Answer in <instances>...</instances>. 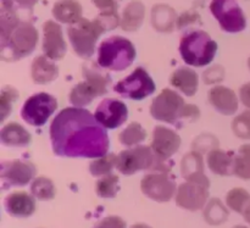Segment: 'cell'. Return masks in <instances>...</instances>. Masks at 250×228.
Instances as JSON below:
<instances>
[{
	"mask_svg": "<svg viewBox=\"0 0 250 228\" xmlns=\"http://www.w3.org/2000/svg\"><path fill=\"white\" fill-rule=\"evenodd\" d=\"M105 129L88 110L76 106L61 110L50 126L53 151L65 158L106 155L110 142Z\"/></svg>",
	"mask_w": 250,
	"mask_h": 228,
	"instance_id": "obj_1",
	"label": "cell"
},
{
	"mask_svg": "<svg viewBox=\"0 0 250 228\" xmlns=\"http://www.w3.org/2000/svg\"><path fill=\"white\" fill-rule=\"evenodd\" d=\"M38 43L36 27L17 17L12 0H1L0 55L4 61H17L33 53Z\"/></svg>",
	"mask_w": 250,
	"mask_h": 228,
	"instance_id": "obj_2",
	"label": "cell"
},
{
	"mask_svg": "<svg viewBox=\"0 0 250 228\" xmlns=\"http://www.w3.org/2000/svg\"><path fill=\"white\" fill-rule=\"evenodd\" d=\"M150 114L155 120L166 124H178L181 120L194 121L200 111L192 104H186L183 98L171 89H164L154 98L150 106Z\"/></svg>",
	"mask_w": 250,
	"mask_h": 228,
	"instance_id": "obj_3",
	"label": "cell"
},
{
	"mask_svg": "<svg viewBox=\"0 0 250 228\" xmlns=\"http://www.w3.org/2000/svg\"><path fill=\"white\" fill-rule=\"evenodd\" d=\"M217 44L204 31H193L185 34L181 39L180 53L187 65L203 67L214 60Z\"/></svg>",
	"mask_w": 250,
	"mask_h": 228,
	"instance_id": "obj_4",
	"label": "cell"
},
{
	"mask_svg": "<svg viewBox=\"0 0 250 228\" xmlns=\"http://www.w3.org/2000/svg\"><path fill=\"white\" fill-rule=\"evenodd\" d=\"M136 59V49L128 41L120 36L105 39L98 50V63L100 67L111 71H124Z\"/></svg>",
	"mask_w": 250,
	"mask_h": 228,
	"instance_id": "obj_5",
	"label": "cell"
},
{
	"mask_svg": "<svg viewBox=\"0 0 250 228\" xmlns=\"http://www.w3.org/2000/svg\"><path fill=\"white\" fill-rule=\"evenodd\" d=\"M83 77L84 82L73 87L68 95V100L76 107L90 104L97 97L106 94L109 84L111 83L109 76L100 72L94 65L83 66Z\"/></svg>",
	"mask_w": 250,
	"mask_h": 228,
	"instance_id": "obj_6",
	"label": "cell"
},
{
	"mask_svg": "<svg viewBox=\"0 0 250 228\" xmlns=\"http://www.w3.org/2000/svg\"><path fill=\"white\" fill-rule=\"evenodd\" d=\"M103 33H105L104 29L95 19L93 21L81 19L77 23L71 24L67 28V36L73 50L83 59H89L93 56L98 38Z\"/></svg>",
	"mask_w": 250,
	"mask_h": 228,
	"instance_id": "obj_7",
	"label": "cell"
},
{
	"mask_svg": "<svg viewBox=\"0 0 250 228\" xmlns=\"http://www.w3.org/2000/svg\"><path fill=\"white\" fill-rule=\"evenodd\" d=\"M210 10L225 32L238 33L246 29V16L237 0H212Z\"/></svg>",
	"mask_w": 250,
	"mask_h": 228,
	"instance_id": "obj_8",
	"label": "cell"
},
{
	"mask_svg": "<svg viewBox=\"0 0 250 228\" xmlns=\"http://www.w3.org/2000/svg\"><path fill=\"white\" fill-rule=\"evenodd\" d=\"M58 109V102L48 93H37L26 100L21 110V116L27 124L34 127L45 124L49 117Z\"/></svg>",
	"mask_w": 250,
	"mask_h": 228,
	"instance_id": "obj_9",
	"label": "cell"
},
{
	"mask_svg": "<svg viewBox=\"0 0 250 228\" xmlns=\"http://www.w3.org/2000/svg\"><path fill=\"white\" fill-rule=\"evenodd\" d=\"M155 83L144 68L138 67L114 87L115 92L132 100H143L155 92Z\"/></svg>",
	"mask_w": 250,
	"mask_h": 228,
	"instance_id": "obj_10",
	"label": "cell"
},
{
	"mask_svg": "<svg viewBox=\"0 0 250 228\" xmlns=\"http://www.w3.org/2000/svg\"><path fill=\"white\" fill-rule=\"evenodd\" d=\"M156 155L151 146L138 145L136 148L124 150L117 155L116 167L121 173L131 176L138 171L153 170Z\"/></svg>",
	"mask_w": 250,
	"mask_h": 228,
	"instance_id": "obj_11",
	"label": "cell"
},
{
	"mask_svg": "<svg viewBox=\"0 0 250 228\" xmlns=\"http://www.w3.org/2000/svg\"><path fill=\"white\" fill-rule=\"evenodd\" d=\"M141 188L144 195L159 203L170 202L176 193V183L166 172H153L144 176Z\"/></svg>",
	"mask_w": 250,
	"mask_h": 228,
	"instance_id": "obj_12",
	"label": "cell"
},
{
	"mask_svg": "<svg viewBox=\"0 0 250 228\" xmlns=\"http://www.w3.org/2000/svg\"><path fill=\"white\" fill-rule=\"evenodd\" d=\"M36 166L29 161L14 160L1 164L2 188L23 187L28 185L36 176Z\"/></svg>",
	"mask_w": 250,
	"mask_h": 228,
	"instance_id": "obj_13",
	"label": "cell"
},
{
	"mask_svg": "<svg viewBox=\"0 0 250 228\" xmlns=\"http://www.w3.org/2000/svg\"><path fill=\"white\" fill-rule=\"evenodd\" d=\"M94 116L104 128L115 129L127 121L128 109L126 104L120 100L105 99L97 107Z\"/></svg>",
	"mask_w": 250,
	"mask_h": 228,
	"instance_id": "obj_14",
	"label": "cell"
},
{
	"mask_svg": "<svg viewBox=\"0 0 250 228\" xmlns=\"http://www.w3.org/2000/svg\"><path fill=\"white\" fill-rule=\"evenodd\" d=\"M209 198V188L194 182L183 183L178 187L176 193V203L182 209L200 210L205 207Z\"/></svg>",
	"mask_w": 250,
	"mask_h": 228,
	"instance_id": "obj_15",
	"label": "cell"
},
{
	"mask_svg": "<svg viewBox=\"0 0 250 228\" xmlns=\"http://www.w3.org/2000/svg\"><path fill=\"white\" fill-rule=\"evenodd\" d=\"M181 146V138L175 131L163 126H156L153 131L151 149L156 156L168 160Z\"/></svg>",
	"mask_w": 250,
	"mask_h": 228,
	"instance_id": "obj_16",
	"label": "cell"
},
{
	"mask_svg": "<svg viewBox=\"0 0 250 228\" xmlns=\"http://www.w3.org/2000/svg\"><path fill=\"white\" fill-rule=\"evenodd\" d=\"M43 51L51 60H61L66 54V43L62 29L56 22L46 21L43 24Z\"/></svg>",
	"mask_w": 250,
	"mask_h": 228,
	"instance_id": "obj_17",
	"label": "cell"
},
{
	"mask_svg": "<svg viewBox=\"0 0 250 228\" xmlns=\"http://www.w3.org/2000/svg\"><path fill=\"white\" fill-rule=\"evenodd\" d=\"M181 171L182 176L187 182L199 183V185L210 187L209 178L204 173V164L203 156L199 151H190L187 155L183 156L181 163Z\"/></svg>",
	"mask_w": 250,
	"mask_h": 228,
	"instance_id": "obj_18",
	"label": "cell"
},
{
	"mask_svg": "<svg viewBox=\"0 0 250 228\" xmlns=\"http://www.w3.org/2000/svg\"><path fill=\"white\" fill-rule=\"evenodd\" d=\"M209 102L215 110L222 115L231 116L238 110V98L232 89L217 85L210 89Z\"/></svg>",
	"mask_w": 250,
	"mask_h": 228,
	"instance_id": "obj_19",
	"label": "cell"
},
{
	"mask_svg": "<svg viewBox=\"0 0 250 228\" xmlns=\"http://www.w3.org/2000/svg\"><path fill=\"white\" fill-rule=\"evenodd\" d=\"M5 209L14 217H29L36 210V202L28 193L15 192L5 199Z\"/></svg>",
	"mask_w": 250,
	"mask_h": 228,
	"instance_id": "obj_20",
	"label": "cell"
},
{
	"mask_svg": "<svg viewBox=\"0 0 250 228\" xmlns=\"http://www.w3.org/2000/svg\"><path fill=\"white\" fill-rule=\"evenodd\" d=\"M171 84L187 97H193L198 92L199 77L195 71L189 67H180L172 73L170 80Z\"/></svg>",
	"mask_w": 250,
	"mask_h": 228,
	"instance_id": "obj_21",
	"label": "cell"
},
{
	"mask_svg": "<svg viewBox=\"0 0 250 228\" xmlns=\"http://www.w3.org/2000/svg\"><path fill=\"white\" fill-rule=\"evenodd\" d=\"M208 166L211 172L219 176H229L234 173V155L232 153L214 148L208 154Z\"/></svg>",
	"mask_w": 250,
	"mask_h": 228,
	"instance_id": "obj_22",
	"label": "cell"
},
{
	"mask_svg": "<svg viewBox=\"0 0 250 228\" xmlns=\"http://www.w3.org/2000/svg\"><path fill=\"white\" fill-rule=\"evenodd\" d=\"M53 16L61 23L75 24L82 17V5L77 0H58L54 4Z\"/></svg>",
	"mask_w": 250,
	"mask_h": 228,
	"instance_id": "obj_23",
	"label": "cell"
},
{
	"mask_svg": "<svg viewBox=\"0 0 250 228\" xmlns=\"http://www.w3.org/2000/svg\"><path fill=\"white\" fill-rule=\"evenodd\" d=\"M32 80L38 84L53 82L59 76V68L48 56H37L32 62Z\"/></svg>",
	"mask_w": 250,
	"mask_h": 228,
	"instance_id": "obj_24",
	"label": "cell"
},
{
	"mask_svg": "<svg viewBox=\"0 0 250 228\" xmlns=\"http://www.w3.org/2000/svg\"><path fill=\"white\" fill-rule=\"evenodd\" d=\"M0 141L6 146L22 148L31 143L32 137L21 124H16V122H10L1 128Z\"/></svg>",
	"mask_w": 250,
	"mask_h": 228,
	"instance_id": "obj_25",
	"label": "cell"
},
{
	"mask_svg": "<svg viewBox=\"0 0 250 228\" xmlns=\"http://www.w3.org/2000/svg\"><path fill=\"white\" fill-rule=\"evenodd\" d=\"M146 15V7L139 0H133L125 7L121 17V28L127 32H134L142 26Z\"/></svg>",
	"mask_w": 250,
	"mask_h": 228,
	"instance_id": "obj_26",
	"label": "cell"
},
{
	"mask_svg": "<svg viewBox=\"0 0 250 228\" xmlns=\"http://www.w3.org/2000/svg\"><path fill=\"white\" fill-rule=\"evenodd\" d=\"M151 23L160 32H171L175 28L176 12L168 5H155L151 10Z\"/></svg>",
	"mask_w": 250,
	"mask_h": 228,
	"instance_id": "obj_27",
	"label": "cell"
},
{
	"mask_svg": "<svg viewBox=\"0 0 250 228\" xmlns=\"http://www.w3.org/2000/svg\"><path fill=\"white\" fill-rule=\"evenodd\" d=\"M204 219L210 225H221L229 219V211L220 199H212L208 203L204 210Z\"/></svg>",
	"mask_w": 250,
	"mask_h": 228,
	"instance_id": "obj_28",
	"label": "cell"
},
{
	"mask_svg": "<svg viewBox=\"0 0 250 228\" xmlns=\"http://www.w3.org/2000/svg\"><path fill=\"white\" fill-rule=\"evenodd\" d=\"M146 138V132L141 124L138 122H132L131 124L126 127L124 131L120 133V142L126 146H133L138 145L144 139Z\"/></svg>",
	"mask_w": 250,
	"mask_h": 228,
	"instance_id": "obj_29",
	"label": "cell"
},
{
	"mask_svg": "<svg viewBox=\"0 0 250 228\" xmlns=\"http://www.w3.org/2000/svg\"><path fill=\"white\" fill-rule=\"evenodd\" d=\"M234 175L242 180H250V144H244L234 155Z\"/></svg>",
	"mask_w": 250,
	"mask_h": 228,
	"instance_id": "obj_30",
	"label": "cell"
},
{
	"mask_svg": "<svg viewBox=\"0 0 250 228\" xmlns=\"http://www.w3.org/2000/svg\"><path fill=\"white\" fill-rule=\"evenodd\" d=\"M31 193L39 200H51L55 197V186L46 177H38L31 186Z\"/></svg>",
	"mask_w": 250,
	"mask_h": 228,
	"instance_id": "obj_31",
	"label": "cell"
},
{
	"mask_svg": "<svg viewBox=\"0 0 250 228\" xmlns=\"http://www.w3.org/2000/svg\"><path fill=\"white\" fill-rule=\"evenodd\" d=\"M117 156L114 154H106L104 156L97 158L89 166V171L95 177H102L111 173L112 168L116 167Z\"/></svg>",
	"mask_w": 250,
	"mask_h": 228,
	"instance_id": "obj_32",
	"label": "cell"
},
{
	"mask_svg": "<svg viewBox=\"0 0 250 228\" xmlns=\"http://www.w3.org/2000/svg\"><path fill=\"white\" fill-rule=\"evenodd\" d=\"M95 192L102 198H114L119 192V177L112 173L103 176L95 185Z\"/></svg>",
	"mask_w": 250,
	"mask_h": 228,
	"instance_id": "obj_33",
	"label": "cell"
},
{
	"mask_svg": "<svg viewBox=\"0 0 250 228\" xmlns=\"http://www.w3.org/2000/svg\"><path fill=\"white\" fill-rule=\"evenodd\" d=\"M249 202L250 194L243 188H234V189L229 190L226 198L227 205L239 214H243L244 209Z\"/></svg>",
	"mask_w": 250,
	"mask_h": 228,
	"instance_id": "obj_34",
	"label": "cell"
},
{
	"mask_svg": "<svg viewBox=\"0 0 250 228\" xmlns=\"http://www.w3.org/2000/svg\"><path fill=\"white\" fill-rule=\"evenodd\" d=\"M232 131L238 138L250 139V110H247L233 120Z\"/></svg>",
	"mask_w": 250,
	"mask_h": 228,
	"instance_id": "obj_35",
	"label": "cell"
},
{
	"mask_svg": "<svg viewBox=\"0 0 250 228\" xmlns=\"http://www.w3.org/2000/svg\"><path fill=\"white\" fill-rule=\"evenodd\" d=\"M95 20L100 24V27L104 29V32L111 31V29H115L117 26L121 24V19H120L117 9L102 11L99 16L95 17Z\"/></svg>",
	"mask_w": 250,
	"mask_h": 228,
	"instance_id": "obj_36",
	"label": "cell"
},
{
	"mask_svg": "<svg viewBox=\"0 0 250 228\" xmlns=\"http://www.w3.org/2000/svg\"><path fill=\"white\" fill-rule=\"evenodd\" d=\"M17 99V92L11 87L2 88L0 95V111H1V121H4L10 112L12 111V104Z\"/></svg>",
	"mask_w": 250,
	"mask_h": 228,
	"instance_id": "obj_37",
	"label": "cell"
},
{
	"mask_svg": "<svg viewBox=\"0 0 250 228\" xmlns=\"http://www.w3.org/2000/svg\"><path fill=\"white\" fill-rule=\"evenodd\" d=\"M94 228H126V224L122 219L117 216L105 217L104 220L95 225Z\"/></svg>",
	"mask_w": 250,
	"mask_h": 228,
	"instance_id": "obj_38",
	"label": "cell"
},
{
	"mask_svg": "<svg viewBox=\"0 0 250 228\" xmlns=\"http://www.w3.org/2000/svg\"><path fill=\"white\" fill-rule=\"evenodd\" d=\"M199 21V15L197 12H185V14L181 15L177 20V27L178 28H183V27L188 26V24H192L193 22Z\"/></svg>",
	"mask_w": 250,
	"mask_h": 228,
	"instance_id": "obj_39",
	"label": "cell"
},
{
	"mask_svg": "<svg viewBox=\"0 0 250 228\" xmlns=\"http://www.w3.org/2000/svg\"><path fill=\"white\" fill-rule=\"evenodd\" d=\"M93 4L102 11L105 10H114L117 9V2L116 0H92Z\"/></svg>",
	"mask_w": 250,
	"mask_h": 228,
	"instance_id": "obj_40",
	"label": "cell"
},
{
	"mask_svg": "<svg viewBox=\"0 0 250 228\" xmlns=\"http://www.w3.org/2000/svg\"><path fill=\"white\" fill-rule=\"evenodd\" d=\"M239 97H241L242 103L250 109V83H247L239 90Z\"/></svg>",
	"mask_w": 250,
	"mask_h": 228,
	"instance_id": "obj_41",
	"label": "cell"
},
{
	"mask_svg": "<svg viewBox=\"0 0 250 228\" xmlns=\"http://www.w3.org/2000/svg\"><path fill=\"white\" fill-rule=\"evenodd\" d=\"M14 2H16L20 7L27 10H32V7L38 2V0H12Z\"/></svg>",
	"mask_w": 250,
	"mask_h": 228,
	"instance_id": "obj_42",
	"label": "cell"
},
{
	"mask_svg": "<svg viewBox=\"0 0 250 228\" xmlns=\"http://www.w3.org/2000/svg\"><path fill=\"white\" fill-rule=\"evenodd\" d=\"M243 216H244V219H246V221L249 222V224H250V202L248 203V205L246 207V209H244Z\"/></svg>",
	"mask_w": 250,
	"mask_h": 228,
	"instance_id": "obj_43",
	"label": "cell"
},
{
	"mask_svg": "<svg viewBox=\"0 0 250 228\" xmlns=\"http://www.w3.org/2000/svg\"><path fill=\"white\" fill-rule=\"evenodd\" d=\"M131 228H150V227L146 226V225H143V224H138V225H134V226H132Z\"/></svg>",
	"mask_w": 250,
	"mask_h": 228,
	"instance_id": "obj_44",
	"label": "cell"
},
{
	"mask_svg": "<svg viewBox=\"0 0 250 228\" xmlns=\"http://www.w3.org/2000/svg\"><path fill=\"white\" fill-rule=\"evenodd\" d=\"M234 228H247V227H244V226H236Z\"/></svg>",
	"mask_w": 250,
	"mask_h": 228,
	"instance_id": "obj_45",
	"label": "cell"
},
{
	"mask_svg": "<svg viewBox=\"0 0 250 228\" xmlns=\"http://www.w3.org/2000/svg\"><path fill=\"white\" fill-rule=\"evenodd\" d=\"M248 66H249V68H250V58H249V60H248Z\"/></svg>",
	"mask_w": 250,
	"mask_h": 228,
	"instance_id": "obj_46",
	"label": "cell"
}]
</instances>
